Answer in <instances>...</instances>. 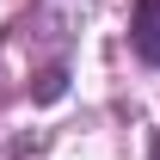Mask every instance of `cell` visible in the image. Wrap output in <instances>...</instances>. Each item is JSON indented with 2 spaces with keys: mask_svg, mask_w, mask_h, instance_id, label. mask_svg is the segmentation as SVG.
I'll list each match as a JSON object with an SVG mask.
<instances>
[{
  "mask_svg": "<svg viewBox=\"0 0 160 160\" xmlns=\"http://www.w3.org/2000/svg\"><path fill=\"white\" fill-rule=\"evenodd\" d=\"M129 43L148 68H160V0H136V19H129Z\"/></svg>",
  "mask_w": 160,
  "mask_h": 160,
  "instance_id": "obj_1",
  "label": "cell"
}]
</instances>
